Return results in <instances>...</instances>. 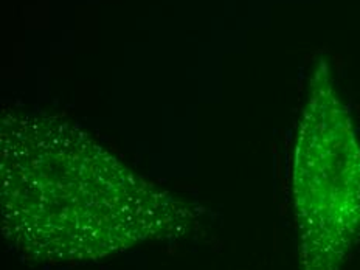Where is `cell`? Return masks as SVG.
<instances>
[{"instance_id":"1","label":"cell","mask_w":360,"mask_h":270,"mask_svg":"<svg viewBox=\"0 0 360 270\" xmlns=\"http://www.w3.org/2000/svg\"><path fill=\"white\" fill-rule=\"evenodd\" d=\"M2 229L36 262H87L184 236L200 208L149 182L70 122L2 117Z\"/></svg>"},{"instance_id":"2","label":"cell","mask_w":360,"mask_h":270,"mask_svg":"<svg viewBox=\"0 0 360 270\" xmlns=\"http://www.w3.org/2000/svg\"><path fill=\"white\" fill-rule=\"evenodd\" d=\"M290 194L298 270H343L360 244V140L326 63L298 120Z\"/></svg>"}]
</instances>
